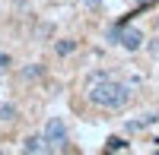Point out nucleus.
Here are the masks:
<instances>
[{"instance_id":"8","label":"nucleus","mask_w":159,"mask_h":155,"mask_svg":"<svg viewBox=\"0 0 159 155\" xmlns=\"http://www.w3.org/2000/svg\"><path fill=\"white\" fill-rule=\"evenodd\" d=\"M54 51H57L61 57H70L73 51H76V41H73V38H61V41L54 44Z\"/></svg>"},{"instance_id":"7","label":"nucleus","mask_w":159,"mask_h":155,"mask_svg":"<svg viewBox=\"0 0 159 155\" xmlns=\"http://www.w3.org/2000/svg\"><path fill=\"white\" fill-rule=\"evenodd\" d=\"M42 76H45V67H42V63H32V67L22 70V79H25V82H35V79H42Z\"/></svg>"},{"instance_id":"3","label":"nucleus","mask_w":159,"mask_h":155,"mask_svg":"<svg viewBox=\"0 0 159 155\" xmlns=\"http://www.w3.org/2000/svg\"><path fill=\"white\" fill-rule=\"evenodd\" d=\"M121 48H127V51H137L140 44H143V32L140 29H127V25H121V41H118Z\"/></svg>"},{"instance_id":"2","label":"nucleus","mask_w":159,"mask_h":155,"mask_svg":"<svg viewBox=\"0 0 159 155\" xmlns=\"http://www.w3.org/2000/svg\"><path fill=\"white\" fill-rule=\"evenodd\" d=\"M45 139H48V146L51 152H61V149H67L70 143V133H67V124H64L61 117H51L45 124Z\"/></svg>"},{"instance_id":"9","label":"nucleus","mask_w":159,"mask_h":155,"mask_svg":"<svg viewBox=\"0 0 159 155\" xmlns=\"http://www.w3.org/2000/svg\"><path fill=\"white\" fill-rule=\"evenodd\" d=\"M105 149H108V152H121V149H127V143H124L121 136H111V139H108V146H105Z\"/></svg>"},{"instance_id":"6","label":"nucleus","mask_w":159,"mask_h":155,"mask_svg":"<svg viewBox=\"0 0 159 155\" xmlns=\"http://www.w3.org/2000/svg\"><path fill=\"white\" fill-rule=\"evenodd\" d=\"M16 117H19V108H16V105H10V101H7V105H0V124H13Z\"/></svg>"},{"instance_id":"1","label":"nucleus","mask_w":159,"mask_h":155,"mask_svg":"<svg viewBox=\"0 0 159 155\" xmlns=\"http://www.w3.org/2000/svg\"><path fill=\"white\" fill-rule=\"evenodd\" d=\"M86 98L92 108L99 111H121L130 105L134 98V86L127 79H121L118 73H108V70H96L86 76Z\"/></svg>"},{"instance_id":"10","label":"nucleus","mask_w":159,"mask_h":155,"mask_svg":"<svg viewBox=\"0 0 159 155\" xmlns=\"http://www.w3.org/2000/svg\"><path fill=\"white\" fill-rule=\"evenodd\" d=\"M147 51H150V57H153V60H159V38H153V41L147 44Z\"/></svg>"},{"instance_id":"4","label":"nucleus","mask_w":159,"mask_h":155,"mask_svg":"<svg viewBox=\"0 0 159 155\" xmlns=\"http://www.w3.org/2000/svg\"><path fill=\"white\" fill-rule=\"evenodd\" d=\"M153 124H159V111H150V114H143V117H137V120H127L124 130L127 133H140V130H147V127H153Z\"/></svg>"},{"instance_id":"13","label":"nucleus","mask_w":159,"mask_h":155,"mask_svg":"<svg viewBox=\"0 0 159 155\" xmlns=\"http://www.w3.org/2000/svg\"><path fill=\"white\" fill-rule=\"evenodd\" d=\"M156 29H159V16H156Z\"/></svg>"},{"instance_id":"12","label":"nucleus","mask_w":159,"mask_h":155,"mask_svg":"<svg viewBox=\"0 0 159 155\" xmlns=\"http://www.w3.org/2000/svg\"><path fill=\"white\" fill-rule=\"evenodd\" d=\"M7 63H10V57H7V54H0V76H3V70H7Z\"/></svg>"},{"instance_id":"5","label":"nucleus","mask_w":159,"mask_h":155,"mask_svg":"<svg viewBox=\"0 0 159 155\" xmlns=\"http://www.w3.org/2000/svg\"><path fill=\"white\" fill-rule=\"evenodd\" d=\"M22 152H29V155H42V152H51V146H48L45 133H42V136H25V143H22Z\"/></svg>"},{"instance_id":"11","label":"nucleus","mask_w":159,"mask_h":155,"mask_svg":"<svg viewBox=\"0 0 159 155\" xmlns=\"http://www.w3.org/2000/svg\"><path fill=\"white\" fill-rule=\"evenodd\" d=\"M83 6H86V10H99L102 0H83Z\"/></svg>"}]
</instances>
